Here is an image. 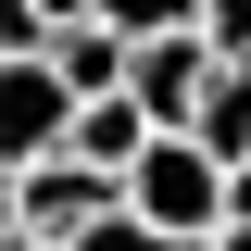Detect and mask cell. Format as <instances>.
Returning a JSON list of instances; mask_svg holds the SVG:
<instances>
[{
	"instance_id": "cell-1",
	"label": "cell",
	"mask_w": 251,
	"mask_h": 251,
	"mask_svg": "<svg viewBox=\"0 0 251 251\" xmlns=\"http://www.w3.org/2000/svg\"><path fill=\"white\" fill-rule=\"evenodd\" d=\"M126 214L151 226V239L188 251V239H214V226H226V176L188 151V138H151V151L126 163Z\"/></svg>"
},
{
	"instance_id": "cell-2",
	"label": "cell",
	"mask_w": 251,
	"mask_h": 251,
	"mask_svg": "<svg viewBox=\"0 0 251 251\" xmlns=\"http://www.w3.org/2000/svg\"><path fill=\"white\" fill-rule=\"evenodd\" d=\"M201 88H214V50H201V38H138V50H126V113L151 126V138H188Z\"/></svg>"
},
{
	"instance_id": "cell-3",
	"label": "cell",
	"mask_w": 251,
	"mask_h": 251,
	"mask_svg": "<svg viewBox=\"0 0 251 251\" xmlns=\"http://www.w3.org/2000/svg\"><path fill=\"white\" fill-rule=\"evenodd\" d=\"M63 126H75V100H63L50 63H0V176L63 163Z\"/></svg>"
},
{
	"instance_id": "cell-4",
	"label": "cell",
	"mask_w": 251,
	"mask_h": 251,
	"mask_svg": "<svg viewBox=\"0 0 251 251\" xmlns=\"http://www.w3.org/2000/svg\"><path fill=\"white\" fill-rule=\"evenodd\" d=\"M188 151L214 163V176L251 163V63H214V88H201V113H188Z\"/></svg>"
},
{
	"instance_id": "cell-5",
	"label": "cell",
	"mask_w": 251,
	"mask_h": 251,
	"mask_svg": "<svg viewBox=\"0 0 251 251\" xmlns=\"http://www.w3.org/2000/svg\"><path fill=\"white\" fill-rule=\"evenodd\" d=\"M151 151V126L126 113V100H88V113L63 126V163H75V176H100V188H126V163Z\"/></svg>"
},
{
	"instance_id": "cell-6",
	"label": "cell",
	"mask_w": 251,
	"mask_h": 251,
	"mask_svg": "<svg viewBox=\"0 0 251 251\" xmlns=\"http://www.w3.org/2000/svg\"><path fill=\"white\" fill-rule=\"evenodd\" d=\"M88 25H113L126 50H138V38H188V25H201V0H88Z\"/></svg>"
},
{
	"instance_id": "cell-7",
	"label": "cell",
	"mask_w": 251,
	"mask_h": 251,
	"mask_svg": "<svg viewBox=\"0 0 251 251\" xmlns=\"http://www.w3.org/2000/svg\"><path fill=\"white\" fill-rule=\"evenodd\" d=\"M188 38H201L214 63H251V0H201V25H188Z\"/></svg>"
},
{
	"instance_id": "cell-8",
	"label": "cell",
	"mask_w": 251,
	"mask_h": 251,
	"mask_svg": "<svg viewBox=\"0 0 251 251\" xmlns=\"http://www.w3.org/2000/svg\"><path fill=\"white\" fill-rule=\"evenodd\" d=\"M75 251H176V239H151V226H138V214H100V226H88V239H75Z\"/></svg>"
},
{
	"instance_id": "cell-9",
	"label": "cell",
	"mask_w": 251,
	"mask_h": 251,
	"mask_svg": "<svg viewBox=\"0 0 251 251\" xmlns=\"http://www.w3.org/2000/svg\"><path fill=\"white\" fill-rule=\"evenodd\" d=\"M0 251H13V176H0Z\"/></svg>"
},
{
	"instance_id": "cell-10",
	"label": "cell",
	"mask_w": 251,
	"mask_h": 251,
	"mask_svg": "<svg viewBox=\"0 0 251 251\" xmlns=\"http://www.w3.org/2000/svg\"><path fill=\"white\" fill-rule=\"evenodd\" d=\"M13 251H38V239H13Z\"/></svg>"
}]
</instances>
